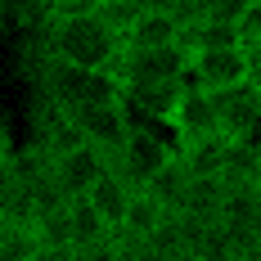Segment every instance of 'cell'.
<instances>
[{
  "mask_svg": "<svg viewBox=\"0 0 261 261\" xmlns=\"http://www.w3.org/2000/svg\"><path fill=\"white\" fill-rule=\"evenodd\" d=\"M41 45L77 68H113L122 36L95 9H63V14H50V23L41 27Z\"/></svg>",
  "mask_w": 261,
  "mask_h": 261,
  "instance_id": "cell-1",
  "label": "cell"
},
{
  "mask_svg": "<svg viewBox=\"0 0 261 261\" xmlns=\"http://www.w3.org/2000/svg\"><path fill=\"white\" fill-rule=\"evenodd\" d=\"M176 153V144L167 140V135H158L153 126H140V122H130L126 140L108 153V167L122 176V180L130 185V189H140V185L153 176L158 167L167 162V158Z\"/></svg>",
  "mask_w": 261,
  "mask_h": 261,
  "instance_id": "cell-2",
  "label": "cell"
},
{
  "mask_svg": "<svg viewBox=\"0 0 261 261\" xmlns=\"http://www.w3.org/2000/svg\"><path fill=\"white\" fill-rule=\"evenodd\" d=\"M212 108H216V130L225 140H257L261 126V77H243L230 86L207 90Z\"/></svg>",
  "mask_w": 261,
  "mask_h": 261,
  "instance_id": "cell-3",
  "label": "cell"
},
{
  "mask_svg": "<svg viewBox=\"0 0 261 261\" xmlns=\"http://www.w3.org/2000/svg\"><path fill=\"white\" fill-rule=\"evenodd\" d=\"M189 81L216 90V86H230L243 77H261V50H243V45H221V50H194L189 54Z\"/></svg>",
  "mask_w": 261,
  "mask_h": 261,
  "instance_id": "cell-4",
  "label": "cell"
},
{
  "mask_svg": "<svg viewBox=\"0 0 261 261\" xmlns=\"http://www.w3.org/2000/svg\"><path fill=\"white\" fill-rule=\"evenodd\" d=\"M72 117H77V126H81V140L95 144V149H104V153H113L126 140L130 122H135L122 99H90V104L72 108Z\"/></svg>",
  "mask_w": 261,
  "mask_h": 261,
  "instance_id": "cell-5",
  "label": "cell"
},
{
  "mask_svg": "<svg viewBox=\"0 0 261 261\" xmlns=\"http://www.w3.org/2000/svg\"><path fill=\"white\" fill-rule=\"evenodd\" d=\"M104 167H108V153H104V149H95V144H86V140L72 144V149H63V153H50V171H54V185H59L63 198L86 194Z\"/></svg>",
  "mask_w": 261,
  "mask_h": 261,
  "instance_id": "cell-6",
  "label": "cell"
},
{
  "mask_svg": "<svg viewBox=\"0 0 261 261\" xmlns=\"http://www.w3.org/2000/svg\"><path fill=\"white\" fill-rule=\"evenodd\" d=\"M167 126H171V140H194V135H212L216 130V108H212V95L203 86H194V81H185L180 99L171 108V117H167Z\"/></svg>",
  "mask_w": 261,
  "mask_h": 261,
  "instance_id": "cell-7",
  "label": "cell"
},
{
  "mask_svg": "<svg viewBox=\"0 0 261 261\" xmlns=\"http://www.w3.org/2000/svg\"><path fill=\"white\" fill-rule=\"evenodd\" d=\"M216 176L225 185H257L261 180V149L257 140H225L221 162H216Z\"/></svg>",
  "mask_w": 261,
  "mask_h": 261,
  "instance_id": "cell-8",
  "label": "cell"
},
{
  "mask_svg": "<svg viewBox=\"0 0 261 261\" xmlns=\"http://www.w3.org/2000/svg\"><path fill=\"white\" fill-rule=\"evenodd\" d=\"M144 257L149 261H189V239H185L176 212H162V221L144 234Z\"/></svg>",
  "mask_w": 261,
  "mask_h": 261,
  "instance_id": "cell-9",
  "label": "cell"
},
{
  "mask_svg": "<svg viewBox=\"0 0 261 261\" xmlns=\"http://www.w3.org/2000/svg\"><path fill=\"white\" fill-rule=\"evenodd\" d=\"M126 198H130V185L122 180L113 167H104V171L95 176V185L86 189V203L99 212L108 225H117V221H122V212H126Z\"/></svg>",
  "mask_w": 261,
  "mask_h": 261,
  "instance_id": "cell-10",
  "label": "cell"
},
{
  "mask_svg": "<svg viewBox=\"0 0 261 261\" xmlns=\"http://www.w3.org/2000/svg\"><path fill=\"white\" fill-rule=\"evenodd\" d=\"M185 180H189V171H185V162H180V158L171 153V158H167V162H162V167L153 171V176H149V180L140 185V189L153 198L158 207L176 212V207H180V198H185Z\"/></svg>",
  "mask_w": 261,
  "mask_h": 261,
  "instance_id": "cell-11",
  "label": "cell"
},
{
  "mask_svg": "<svg viewBox=\"0 0 261 261\" xmlns=\"http://www.w3.org/2000/svg\"><path fill=\"white\" fill-rule=\"evenodd\" d=\"M176 27L180 23H176L167 9H140L122 41H126V45H167V41H176Z\"/></svg>",
  "mask_w": 261,
  "mask_h": 261,
  "instance_id": "cell-12",
  "label": "cell"
},
{
  "mask_svg": "<svg viewBox=\"0 0 261 261\" xmlns=\"http://www.w3.org/2000/svg\"><path fill=\"white\" fill-rule=\"evenodd\" d=\"M216 203H221V176L207 171V176H189V180H185V198H180V207H176V212L216 221Z\"/></svg>",
  "mask_w": 261,
  "mask_h": 261,
  "instance_id": "cell-13",
  "label": "cell"
},
{
  "mask_svg": "<svg viewBox=\"0 0 261 261\" xmlns=\"http://www.w3.org/2000/svg\"><path fill=\"white\" fill-rule=\"evenodd\" d=\"M54 14V0H0V23L14 32H41Z\"/></svg>",
  "mask_w": 261,
  "mask_h": 261,
  "instance_id": "cell-14",
  "label": "cell"
},
{
  "mask_svg": "<svg viewBox=\"0 0 261 261\" xmlns=\"http://www.w3.org/2000/svg\"><path fill=\"white\" fill-rule=\"evenodd\" d=\"M0 261H36L32 221H0Z\"/></svg>",
  "mask_w": 261,
  "mask_h": 261,
  "instance_id": "cell-15",
  "label": "cell"
},
{
  "mask_svg": "<svg viewBox=\"0 0 261 261\" xmlns=\"http://www.w3.org/2000/svg\"><path fill=\"white\" fill-rule=\"evenodd\" d=\"M90 9H95V14H99V18H104L117 36H126V27L135 23V14H140L144 5H140V0H95Z\"/></svg>",
  "mask_w": 261,
  "mask_h": 261,
  "instance_id": "cell-16",
  "label": "cell"
},
{
  "mask_svg": "<svg viewBox=\"0 0 261 261\" xmlns=\"http://www.w3.org/2000/svg\"><path fill=\"white\" fill-rule=\"evenodd\" d=\"M0 149H9V135H5V126H0Z\"/></svg>",
  "mask_w": 261,
  "mask_h": 261,
  "instance_id": "cell-17",
  "label": "cell"
}]
</instances>
